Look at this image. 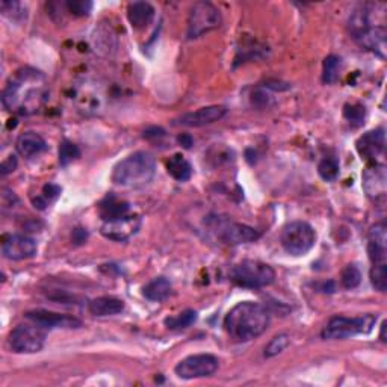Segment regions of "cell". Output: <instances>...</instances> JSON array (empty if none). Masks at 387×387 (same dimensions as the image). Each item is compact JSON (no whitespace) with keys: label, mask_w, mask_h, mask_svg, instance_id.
I'll list each match as a JSON object with an SVG mask.
<instances>
[{"label":"cell","mask_w":387,"mask_h":387,"mask_svg":"<svg viewBox=\"0 0 387 387\" xmlns=\"http://www.w3.org/2000/svg\"><path fill=\"white\" fill-rule=\"evenodd\" d=\"M386 322H383L381 324V331H380V339H381V342H386Z\"/></svg>","instance_id":"cell-39"},{"label":"cell","mask_w":387,"mask_h":387,"mask_svg":"<svg viewBox=\"0 0 387 387\" xmlns=\"http://www.w3.org/2000/svg\"><path fill=\"white\" fill-rule=\"evenodd\" d=\"M281 247L290 256H304L309 253L316 242L315 228L306 221H294L285 226L280 235Z\"/></svg>","instance_id":"cell-7"},{"label":"cell","mask_w":387,"mask_h":387,"mask_svg":"<svg viewBox=\"0 0 387 387\" xmlns=\"http://www.w3.org/2000/svg\"><path fill=\"white\" fill-rule=\"evenodd\" d=\"M2 14L11 20H22L26 17V10H23L22 3L19 2H2L0 3Z\"/></svg>","instance_id":"cell-34"},{"label":"cell","mask_w":387,"mask_h":387,"mask_svg":"<svg viewBox=\"0 0 387 387\" xmlns=\"http://www.w3.org/2000/svg\"><path fill=\"white\" fill-rule=\"evenodd\" d=\"M47 99L46 77L31 67L19 70L10 79L2 93V103L6 111L19 116L37 113Z\"/></svg>","instance_id":"cell-1"},{"label":"cell","mask_w":387,"mask_h":387,"mask_svg":"<svg viewBox=\"0 0 387 387\" xmlns=\"http://www.w3.org/2000/svg\"><path fill=\"white\" fill-rule=\"evenodd\" d=\"M10 347L17 354L40 353L46 344V329L38 324H20L10 333Z\"/></svg>","instance_id":"cell-9"},{"label":"cell","mask_w":387,"mask_h":387,"mask_svg":"<svg viewBox=\"0 0 387 387\" xmlns=\"http://www.w3.org/2000/svg\"><path fill=\"white\" fill-rule=\"evenodd\" d=\"M129 210H130L129 203H126V201H121L116 197L106 198V201L100 205V215L103 218V221H108V219H113V218H118V216H123V215H127Z\"/></svg>","instance_id":"cell-24"},{"label":"cell","mask_w":387,"mask_h":387,"mask_svg":"<svg viewBox=\"0 0 387 387\" xmlns=\"http://www.w3.org/2000/svg\"><path fill=\"white\" fill-rule=\"evenodd\" d=\"M342 70V59L336 55H330L324 59L322 64V81L324 84H336L339 81Z\"/></svg>","instance_id":"cell-26"},{"label":"cell","mask_w":387,"mask_h":387,"mask_svg":"<svg viewBox=\"0 0 387 387\" xmlns=\"http://www.w3.org/2000/svg\"><path fill=\"white\" fill-rule=\"evenodd\" d=\"M171 283L168 278L165 277H156L153 278L150 283H147L143 289V295L147 298L148 301H155V303H161L166 298L170 297L171 294Z\"/></svg>","instance_id":"cell-22"},{"label":"cell","mask_w":387,"mask_h":387,"mask_svg":"<svg viewBox=\"0 0 387 387\" xmlns=\"http://www.w3.org/2000/svg\"><path fill=\"white\" fill-rule=\"evenodd\" d=\"M219 362L212 354H194L183 358L174 368V372L182 380H196L214 375L218 371Z\"/></svg>","instance_id":"cell-10"},{"label":"cell","mask_w":387,"mask_h":387,"mask_svg":"<svg viewBox=\"0 0 387 387\" xmlns=\"http://www.w3.org/2000/svg\"><path fill=\"white\" fill-rule=\"evenodd\" d=\"M269 322L271 316L265 306L254 301H242L226 315L224 329L236 342H248L265 333Z\"/></svg>","instance_id":"cell-2"},{"label":"cell","mask_w":387,"mask_h":387,"mask_svg":"<svg viewBox=\"0 0 387 387\" xmlns=\"http://www.w3.org/2000/svg\"><path fill=\"white\" fill-rule=\"evenodd\" d=\"M196 321H197V312L192 310V309H188V310H184V312L175 315V316H170V318H166L164 321V324H165L166 329L174 330V331H180V330L191 327V325Z\"/></svg>","instance_id":"cell-25"},{"label":"cell","mask_w":387,"mask_h":387,"mask_svg":"<svg viewBox=\"0 0 387 387\" xmlns=\"http://www.w3.org/2000/svg\"><path fill=\"white\" fill-rule=\"evenodd\" d=\"M357 153L360 155L362 159H365L369 164H380L377 162L378 157L384 155L386 148V134L384 129H375L369 130L363 136H360L356 143Z\"/></svg>","instance_id":"cell-13"},{"label":"cell","mask_w":387,"mask_h":387,"mask_svg":"<svg viewBox=\"0 0 387 387\" xmlns=\"http://www.w3.org/2000/svg\"><path fill=\"white\" fill-rule=\"evenodd\" d=\"M230 280L241 287L259 289L274 283L276 271L268 263L259 260H244L232 268Z\"/></svg>","instance_id":"cell-6"},{"label":"cell","mask_w":387,"mask_h":387,"mask_svg":"<svg viewBox=\"0 0 387 387\" xmlns=\"http://www.w3.org/2000/svg\"><path fill=\"white\" fill-rule=\"evenodd\" d=\"M360 281H362V272L360 269L354 265V263H349L342 271V276H340V283L345 289H354L360 285Z\"/></svg>","instance_id":"cell-30"},{"label":"cell","mask_w":387,"mask_h":387,"mask_svg":"<svg viewBox=\"0 0 387 387\" xmlns=\"http://www.w3.org/2000/svg\"><path fill=\"white\" fill-rule=\"evenodd\" d=\"M344 117L349 123L351 126L360 127L363 126L365 118H366V109L363 104L360 103H348L344 108Z\"/></svg>","instance_id":"cell-27"},{"label":"cell","mask_w":387,"mask_h":387,"mask_svg":"<svg viewBox=\"0 0 387 387\" xmlns=\"http://www.w3.org/2000/svg\"><path fill=\"white\" fill-rule=\"evenodd\" d=\"M179 143L184 147V148H191L192 145V138L189 135H182L179 136Z\"/></svg>","instance_id":"cell-38"},{"label":"cell","mask_w":387,"mask_h":387,"mask_svg":"<svg viewBox=\"0 0 387 387\" xmlns=\"http://www.w3.org/2000/svg\"><path fill=\"white\" fill-rule=\"evenodd\" d=\"M318 173L324 180L333 182L339 177V161L334 156H327L319 162Z\"/></svg>","instance_id":"cell-28"},{"label":"cell","mask_w":387,"mask_h":387,"mask_svg":"<svg viewBox=\"0 0 387 387\" xmlns=\"http://www.w3.org/2000/svg\"><path fill=\"white\" fill-rule=\"evenodd\" d=\"M377 322V316L366 313L356 318H347V316H334L329 321L322 330V338L325 340H342L357 336V334H368L372 331Z\"/></svg>","instance_id":"cell-5"},{"label":"cell","mask_w":387,"mask_h":387,"mask_svg":"<svg viewBox=\"0 0 387 387\" xmlns=\"http://www.w3.org/2000/svg\"><path fill=\"white\" fill-rule=\"evenodd\" d=\"M65 8L73 15L85 17L91 13L93 2H90V0H70V2H65Z\"/></svg>","instance_id":"cell-35"},{"label":"cell","mask_w":387,"mask_h":387,"mask_svg":"<svg viewBox=\"0 0 387 387\" xmlns=\"http://www.w3.org/2000/svg\"><path fill=\"white\" fill-rule=\"evenodd\" d=\"M289 344H290L289 334L280 333V334H277V336H274L269 340V344L265 347V353H263V356H265L267 358L276 357V356L283 353V351L289 347Z\"/></svg>","instance_id":"cell-29"},{"label":"cell","mask_w":387,"mask_h":387,"mask_svg":"<svg viewBox=\"0 0 387 387\" xmlns=\"http://www.w3.org/2000/svg\"><path fill=\"white\" fill-rule=\"evenodd\" d=\"M227 113V109L219 104H214V106H206L200 108L194 112L183 113L179 118H175L173 125L174 126H183V127H203L214 125V123L224 118Z\"/></svg>","instance_id":"cell-15"},{"label":"cell","mask_w":387,"mask_h":387,"mask_svg":"<svg viewBox=\"0 0 387 387\" xmlns=\"http://www.w3.org/2000/svg\"><path fill=\"white\" fill-rule=\"evenodd\" d=\"M371 283L378 292L384 294L387 290V269L386 263H374L371 269Z\"/></svg>","instance_id":"cell-31"},{"label":"cell","mask_w":387,"mask_h":387,"mask_svg":"<svg viewBox=\"0 0 387 387\" xmlns=\"http://www.w3.org/2000/svg\"><path fill=\"white\" fill-rule=\"evenodd\" d=\"M24 318L31 322L38 324L40 327L46 329V330H55V329L72 330V329L82 327V321L77 319L76 316L63 315V313H56V312L44 310V309L26 312Z\"/></svg>","instance_id":"cell-12"},{"label":"cell","mask_w":387,"mask_h":387,"mask_svg":"<svg viewBox=\"0 0 387 387\" xmlns=\"http://www.w3.org/2000/svg\"><path fill=\"white\" fill-rule=\"evenodd\" d=\"M73 239H74V242H77V244L85 242V239H86V232L82 230V228H77V230H74V233H73Z\"/></svg>","instance_id":"cell-37"},{"label":"cell","mask_w":387,"mask_h":387,"mask_svg":"<svg viewBox=\"0 0 387 387\" xmlns=\"http://www.w3.org/2000/svg\"><path fill=\"white\" fill-rule=\"evenodd\" d=\"M88 309H90L91 315L104 318V316H113L121 313L125 310V303L116 297H99L90 301Z\"/></svg>","instance_id":"cell-21"},{"label":"cell","mask_w":387,"mask_h":387,"mask_svg":"<svg viewBox=\"0 0 387 387\" xmlns=\"http://www.w3.org/2000/svg\"><path fill=\"white\" fill-rule=\"evenodd\" d=\"M223 23L221 13L214 3L197 2L191 8L188 17V31L189 40L203 37L205 33L218 29Z\"/></svg>","instance_id":"cell-8"},{"label":"cell","mask_w":387,"mask_h":387,"mask_svg":"<svg viewBox=\"0 0 387 387\" xmlns=\"http://www.w3.org/2000/svg\"><path fill=\"white\" fill-rule=\"evenodd\" d=\"M386 28H371L365 31L362 35H358L356 41L363 46L365 49L374 52L380 58H386Z\"/></svg>","instance_id":"cell-19"},{"label":"cell","mask_w":387,"mask_h":387,"mask_svg":"<svg viewBox=\"0 0 387 387\" xmlns=\"http://www.w3.org/2000/svg\"><path fill=\"white\" fill-rule=\"evenodd\" d=\"M59 194H61V188L56 187V184H46V187L42 188V192L40 194V196L32 200V203L35 207L42 210V209H46L50 201H54Z\"/></svg>","instance_id":"cell-32"},{"label":"cell","mask_w":387,"mask_h":387,"mask_svg":"<svg viewBox=\"0 0 387 387\" xmlns=\"http://www.w3.org/2000/svg\"><path fill=\"white\" fill-rule=\"evenodd\" d=\"M127 19L135 29H145L155 19V8L147 2H134L127 8Z\"/></svg>","instance_id":"cell-20"},{"label":"cell","mask_w":387,"mask_h":387,"mask_svg":"<svg viewBox=\"0 0 387 387\" xmlns=\"http://www.w3.org/2000/svg\"><path fill=\"white\" fill-rule=\"evenodd\" d=\"M2 254L10 260H26L37 254V242L26 235H6L2 241Z\"/></svg>","instance_id":"cell-14"},{"label":"cell","mask_w":387,"mask_h":387,"mask_svg":"<svg viewBox=\"0 0 387 387\" xmlns=\"http://www.w3.org/2000/svg\"><path fill=\"white\" fill-rule=\"evenodd\" d=\"M15 168H17V157L13 155L8 157L6 161L2 162V166H0V173H2V175H6V174L13 173Z\"/></svg>","instance_id":"cell-36"},{"label":"cell","mask_w":387,"mask_h":387,"mask_svg":"<svg viewBox=\"0 0 387 387\" xmlns=\"http://www.w3.org/2000/svg\"><path fill=\"white\" fill-rule=\"evenodd\" d=\"M363 189L366 196L372 200L381 198L386 194V166L383 164H371L362 175Z\"/></svg>","instance_id":"cell-16"},{"label":"cell","mask_w":387,"mask_h":387,"mask_svg":"<svg viewBox=\"0 0 387 387\" xmlns=\"http://www.w3.org/2000/svg\"><path fill=\"white\" fill-rule=\"evenodd\" d=\"M156 161L153 155L136 152L125 157L112 171V182L121 188L141 189L145 188L155 177Z\"/></svg>","instance_id":"cell-3"},{"label":"cell","mask_w":387,"mask_h":387,"mask_svg":"<svg viewBox=\"0 0 387 387\" xmlns=\"http://www.w3.org/2000/svg\"><path fill=\"white\" fill-rule=\"evenodd\" d=\"M139 227H141V216L127 214L118 218L108 219V221H103L100 233L109 241L125 242L138 233Z\"/></svg>","instance_id":"cell-11"},{"label":"cell","mask_w":387,"mask_h":387,"mask_svg":"<svg viewBox=\"0 0 387 387\" xmlns=\"http://www.w3.org/2000/svg\"><path fill=\"white\" fill-rule=\"evenodd\" d=\"M386 224L378 223L371 227L368 235V254L374 263H386L387 254V233Z\"/></svg>","instance_id":"cell-17"},{"label":"cell","mask_w":387,"mask_h":387,"mask_svg":"<svg viewBox=\"0 0 387 387\" xmlns=\"http://www.w3.org/2000/svg\"><path fill=\"white\" fill-rule=\"evenodd\" d=\"M15 147L20 156L26 157V159H31V157L46 152L47 143L41 135L37 134V132H23V134L17 138Z\"/></svg>","instance_id":"cell-18"},{"label":"cell","mask_w":387,"mask_h":387,"mask_svg":"<svg viewBox=\"0 0 387 387\" xmlns=\"http://www.w3.org/2000/svg\"><path fill=\"white\" fill-rule=\"evenodd\" d=\"M206 227L212 232L218 241L227 245H241L258 241L260 233L247 224L236 223L227 216L212 215L206 219Z\"/></svg>","instance_id":"cell-4"},{"label":"cell","mask_w":387,"mask_h":387,"mask_svg":"<svg viewBox=\"0 0 387 387\" xmlns=\"http://www.w3.org/2000/svg\"><path fill=\"white\" fill-rule=\"evenodd\" d=\"M81 156V150L79 147L70 141H63L59 145V164L63 166H67L68 164H72L76 161L77 157Z\"/></svg>","instance_id":"cell-33"},{"label":"cell","mask_w":387,"mask_h":387,"mask_svg":"<svg viewBox=\"0 0 387 387\" xmlns=\"http://www.w3.org/2000/svg\"><path fill=\"white\" fill-rule=\"evenodd\" d=\"M166 170L173 179L179 182H187L192 175V166L182 155L171 156L170 161L166 162Z\"/></svg>","instance_id":"cell-23"}]
</instances>
